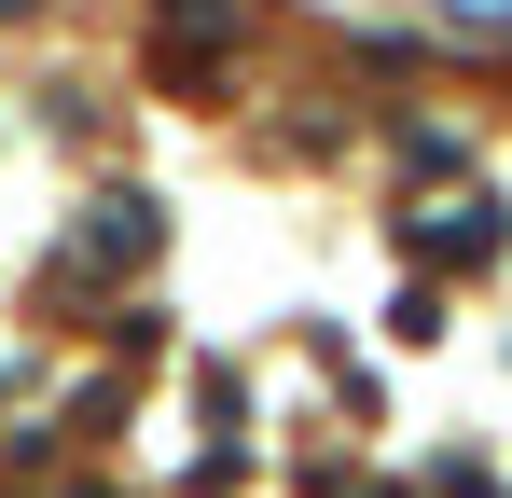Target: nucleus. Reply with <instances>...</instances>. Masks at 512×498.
<instances>
[{
	"instance_id": "f257e3e1",
	"label": "nucleus",
	"mask_w": 512,
	"mask_h": 498,
	"mask_svg": "<svg viewBox=\"0 0 512 498\" xmlns=\"http://www.w3.org/2000/svg\"><path fill=\"white\" fill-rule=\"evenodd\" d=\"M402 249H429L443 277H471V263H499V194H471V208H443V222H402Z\"/></svg>"
},
{
	"instance_id": "f03ea898",
	"label": "nucleus",
	"mask_w": 512,
	"mask_h": 498,
	"mask_svg": "<svg viewBox=\"0 0 512 498\" xmlns=\"http://www.w3.org/2000/svg\"><path fill=\"white\" fill-rule=\"evenodd\" d=\"M0 14H42V0H0Z\"/></svg>"
}]
</instances>
